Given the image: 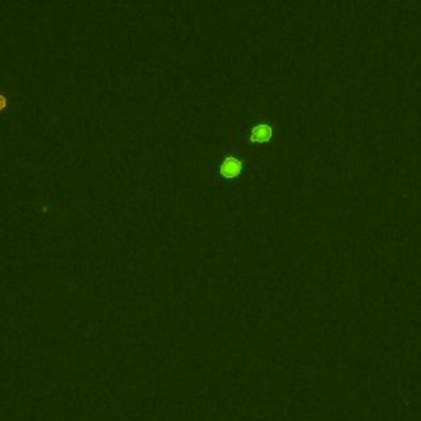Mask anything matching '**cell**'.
Instances as JSON below:
<instances>
[{"label": "cell", "mask_w": 421, "mask_h": 421, "mask_svg": "<svg viewBox=\"0 0 421 421\" xmlns=\"http://www.w3.org/2000/svg\"><path fill=\"white\" fill-rule=\"evenodd\" d=\"M271 138V127L267 125V123H260V125L253 127V130L250 133V140L253 143H265Z\"/></svg>", "instance_id": "2"}, {"label": "cell", "mask_w": 421, "mask_h": 421, "mask_svg": "<svg viewBox=\"0 0 421 421\" xmlns=\"http://www.w3.org/2000/svg\"><path fill=\"white\" fill-rule=\"evenodd\" d=\"M5 107H7V97L3 94H0V112H2Z\"/></svg>", "instance_id": "3"}, {"label": "cell", "mask_w": 421, "mask_h": 421, "mask_svg": "<svg viewBox=\"0 0 421 421\" xmlns=\"http://www.w3.org/2000/svg\"><path fill=\"white\" fill-rule=\"evenodd\" d=\"M243 168L242 161L236 156H227L224 158V161L221 163V175L224 178H236V176L241 175V171Z\"/></svg>", "instance_id": "1"}]
</instances>
